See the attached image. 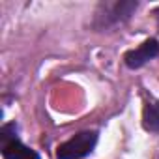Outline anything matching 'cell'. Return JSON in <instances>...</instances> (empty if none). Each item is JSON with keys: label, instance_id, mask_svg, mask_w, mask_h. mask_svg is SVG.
Instances as JSON below:
<instances>
[{"label": "cell", "instance_id": "3", "mask_svg": "<svg viewBox=\"0 0 159 159\" xmlns=\"http://www.w3.org/2000/svg\"><path fill=\"white\" fill-rule=\"evenodd\" d=\"M2 155L4 159H39V155L28 146H25L19 139L2 142Z\"/></svg>", "mask_w": 159, "mask_h": 159}, {"label": "cell", "instance_id": "2", "mask_svg": "<svg viewBox=\"0 0 159 159\" xmlns=\"http://www.w3.org/2000/svg\"><path fill=\"white\" fill-rule=\"evenodd\" d=\"M157 54H159V45H157V41H155V39H146L140 47L129 51V52L124 56V60H125V66H127V67L137 69V67L144 66L146 62H150L152 58H155Z\"/></svg>", "mask_w": 159, "mask_h": 159}, {"label": "cell", "instance_id": "5", "mask_svg": "<svg viewBox=\"0 0 159 159\" xmlns=\"http://www.w3.org/2000/svg\"><path fill=\"white\" fill-rule=\"evenodd\" d=\"M142 125L146 131H159V101H148L144 105Z\"/></svg>", "mask_w": 159, "mask_h": 159}, {"label": "cell", "instance_id": "1", "mask_svg": "<svg viewBox=\"0 0 159 159\" xmlns=\"http://www.w3.org/2000/svg\"><path fill=\"white\" fill-rule=\"evenodd\" d=\"M98 142V133L96 131H83L77 133L73 139L58 146L56 157L58 159H81L88 155Z\"/></svg>", "mask_w": 159, "mask_h": 159}, {"label": "cell", "instance_id": "4", "mask_svg": "<svg viewBox=\"0 0 159 159\" xmlns=\"http://www.w3.org/2000/svg\"><path fill=\"white\" fill-rule=\"evenodd\" d=\"M135 8H137V2H116V4H107V6H105L103 25L118 23V21H122V19H127Z\"/></svg>", "mask_w": 159, "mask_h": 159}]
</instances>
